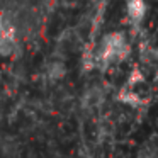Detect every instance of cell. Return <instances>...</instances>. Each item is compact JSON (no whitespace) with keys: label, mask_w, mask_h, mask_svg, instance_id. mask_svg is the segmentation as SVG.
<instances>
[{"label":"cell","mask_w":158,"mask_h":158,"mask_svg":"<svg viewBox=\"0 0 158 158\" xmlns=\"http://www.w3.org/2000/svg\"><path fill=\"white\" fill-rule=\"evenodd\" d=\"M44 73H46V77H48V80L56 82V80H61L63 77L66 75V66H65V63L60 61V60H51V61H48V65H46Z\"/></svg>","instance_id":"cell-4"},{"label":"cell","mask_w":158,"mask_h":158,"mask_svg":"<svg viewBox=\"0 0 158 158\" xmlns=\"http://www.w3.org/2000/svg\"><path fill=\"white\" fill-rule=\"evenodd\" d=\"M19 49V38L15 31H5L0 32V56L9 58L14 56Z\"/></svg>","instance_id":"cell-2"},{"label":"cell","mask_w":158,"mask_h":158,"mask_svg":"<svg viewBox=\"0 0 158 158\" xmlns=\"http://www.w3.org/2000/svg\"><path fill=\"white\" fill-rule=\"evenodd\" d=\"M146 2L144 0H127L126 2V12L127 17L134 22V24H139L141 21L146 15Z\"/></svg>","instance_id":"cell-3"},{"label":"cell","mask_w":158,"mask_h":158,"mask_svg":"<svg viewBox=\"0 0 158 158\" xmlns=\"http://www.w3.org/2000/svg\"><path fill=\"white\" fill-rule=\"evenodd\" d=\"M119 100L123 104H126V106H133V107H139V106L144 104V99L136 92V90H133V87H131V89H123L121 90Z\"/></svg>","instance_id":"cell-5"},{"label":"cell","mask_w":158,"mask_h":158,"mask_svg":"<svg viewBox=\"0 0 158 158\" xmlns=\"http://www.w3.org/2000/svg\"><path fill=\"white\" fill-rule=\"evenodd\" d=\"M131 53V46L127 43L124 32L114 31L109 32L102 38L99 48H97L95 55H94V63L95 66H106L114 65V63H121L126 60Z\"/></svg>","instance_id":"cell-1"}]
</instances>
